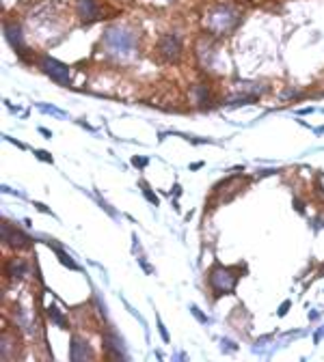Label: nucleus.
<instances>
[{"label": "nucleus", "instance_id": "obj_1", "mask_svg": "<svg viewBox=\"0 0 324 362\" xmlns=\"http://www.w3.org/2000/svg\"><path fill=\"white\" fill-rule=\"evenodd\" d=\"M100 52L117 65L134 63L141 54V33L128 22H113L100 35Z\"/></svg>", "mask_w": 324, "mask_h": 362}, {"label": "nucleus", "instance_id": "obj_2", "mask_svg": "<svg viewBox=\"0 0 324 362\" xmlns=\"http://www.w3.org/2000/svg\"><path fill=\"white\" fill-rule=\"evenodd\" d=\"M245 22V11L238 7L236 3H229V0H221V3H214L203 17V29L208 35L216 37V39H225L229 35H233L240 24Z\"/></svg>", "mask_w": 324, "mask_h": 362}, {"label": "nucleus", "instance_id": "obj_3", "mask_svg": "<svg viewBox=\"0 0 324 362\" xmlns=\"http://www.w3.org/2000/svg\"><path fill=\"white\" fill-rule=\"evenodd\" d=\"M238 276L236 272L227 265H221V263H214L210 269H208V287L212 291L214 298H223V296H231L236 291V285H238Z\"/></svg>", "mask_w": 324, "mask_h": 362}, {"label": "nucleus", "instance_id": "obj_4", "mask_svg": "<svg viewBox=\"0 0 324 362\" xmlns=\"http://www.w3.org/2000/svg\"><path fill=\"white\" fill-rule=\"evenodd\" d=\"M156 56L167 65H180L184 58V37L182 33H164L156 41Z\"/></svg>", "mask_w": 324, "mask_h": 362}, {"label": "nucleus", "instance_id": "obj_5", "mask_svg": "<svg viewBox=\"0 0 324 362\" xmlns=\"http://www.w3.org/2000/svg\"><path fill=\"white\" fill-rule=\"evenodd\" d=\"M35 65H37V70L41 74H46L59 86H70L72 84V70L65 63H61L59 58L43 52V54L35 56Z\"/></svg>", "mask_w": 324, "mask_h": 362}, {"label": "nucleus", "instance_id": "obj_6", "mask_svg": "<svg viewBox=\"0 0 324 362\" xmlns=\"http://www.w3.org/2000/svg\"><path fill=\"white\" fill-rule=\"evenodd\" d=\"M3 33H5L7 43L13 48V52H15L22 61H24V63H29V56H31L33 52H31V48H29L24 29H22L20 22L13 19V17H7L5 24H3Z\"/></svg>", "mask_w": 324, "mask_h": 362}, {"label": "nucleus", "instance_id": "obj_7", "mask_svg": "<svg viewBox=\"0 0 324 362\" xmlns=\"http://www.w3.org/2000/svg\"><path fill=\"white\" fill-rule=\"evenodd\" d=\"M74 17L82 26H91L104 17L102 0H74Z\"/></svg>", "mask_w": 324, "mask_h": 362}, {"label": "nucleus", "instance_id": "obj_8", "mask_svg": "<svg viewBox=\"0 0 324 362\" xmlns=\"http://www.w3.org/2000/svg\"><path fill=\"white\" fill-rule=\"evenodd\" d=\"M3 242L5 246L13 248V251H24V248H31V239L29 235H24L15 224L11 222H3Z\"/></svg>", "mask_w": 324, "mask_h": 362}, {"label": "nucleus", "instance_id": "obj_9", "mask_svg": "<svg viewBox=\"0 0 324 362\" xmlns=\"http://www.w3.org/2000/svg\"><path fill=\"white\" fill-rule=\"evenodd\" d=\"M212 93L214 90L210 86V82H194V84H190L188 97L194 108H206L212 104Z\"/></svg>", "mask_w": 324, "mask_h": 362}, {"label": "nucleus", "instance_id": "obj_10", "mask_svg": "<svg viewBox=\"0 0 324 362\" xmlns=\"http://www.w3.org/2000/svg\"><path fill=\"white\" fill-rule=\"evenodd\" d=\"M104 354L108 358H115V360H123L128 358L125 354V343L123 338L117 332H106L104 334Z\"/></svg>", "mask_w": 324, "mask_h": 362}, {"label": "nucleus", "instance_id": "obj_11", "mask_svg": "<svg viewBox=\"0 0 324 362\" xmlns=\"http://www.w3.org/2000/svg\"><path fill=\"white\" fill-rule=\"evenodd\" d=\"M5 274L9 281H22L29 276V261L24 257H11L5 263Z\"/></svg>", "mask_w": 324, "mask_h": 362}, {"label": "nucleus", "instance_id": "obj_12", "mask_svg": "<svg viewBox=\"0 0 324 362\" xmlns=\"http://www.w3.org/2000/svg\"><path fill=\"white\" fill-rule=\"evenodd\" d=\"M70 345H72V347H70V358H72V360L80 362V360L93 358V349H91V345H89V341H86V338H82V336H72V343H70Z\"/></svg>", "mask_w": 324, "mask_h": 362}, {"label": "nucleus", "instance_id": "obj_13", "mask_svg": "<svg viewBox=\"0 0 324 362\" xmlns=\"http://www.w3.org/2000/svg\"><path fill=\"white\" fill-rule=\"evenodd\" d=\"M48 315H50V320H52V322H54L56 326H61V328H65V326H68V320H65V317L61 315V310H59L56 306H50Z\"/></svg>", "mask_w": 324, "mask_h": 362}, {"label": "nucleus", "instance_id": "obj_14", "mask_svg": "<svg viewBox=\"0 0 324 362\" xmlns=\"http://www.w3.org/2000/svg\"><path fill=\"white\" fill-rule=\"evenodd\" d=\"M302 95H305V93H302V88H298V86H292V88H288V90H284V93H281V97L288 100V102H292L296 97H302Z\"/></svg>", "mask_w": 324, "mask_h": 362}, {"label": "nucleus", "instance_id": "obj_15", "mask_svg": "<svg viewBox=\"0 0 324 362\" xmlns=\"http://www.w3.org/2000/svg\"><path fill=\"white\" fill-rule=\"evenodd\" d=\"M141 188H143V194L147 196V200H151V203H154V205H160V198H158L154 192H151V188H149L147 184H141Z\"/></svg>", "mask_w": 324, "mask_h": 362}, {"label": "nucleus", "instance_id": "obj_16", "mask_svg": "<svg viewBox=\"0 0 324 362\" xmlns=\"http://www.w3.org/2000/svg\"><path fill=\"white\" fill-rule=\"evenodd\" d=\"M39 108L43 110V112H48V115H56V117H65V112L63 110H59V108H50V106H43V104H39Z\"/></svg>", "mask_w": 324, "mask_h": 362}, {"label": "nucleus", "instance_id": "obj_17", "mask_svg": "<svg viewBox=\"0 0 324 362\" xmlns=\"http://www.w3.org/2000/svg\"><path fill=\"white\" fill-rule=\"evenodd\" d=\"M56 253H59V257H61V263H65V265H68V267H72V269H76V267H78V265H76L74 261H70V257L65 255V253L61 251V248H56Z\"/></svg>", "mask_w": 324, "mask_h": 362}, {"label": "nucleus", "instance_id": "obj_18", "mask_svg": "<svg viewBox=\"0 0 324 362\" xmlns=\"http://www.w3.org/2000/svg\"><path fill=\"white\" fill-rule=\"evenodd\" d=\"M156 324H158V330H160V334H162V341L169 343V334H167V330H164V326H162V322H160V317H156Z\"/></svg>", "mask_w": 324, "mask_h": 362}, {"label": "nucleus", "instance_id": "obj_19", "mask_svg": "<svg viewBox=\"0 0 324 362\" xmlns=\"http://www.w3.org/2000/svg\"><path fill=\"white\" fill-rule=\"evenodd\" d=\"M290 306H292V302H290V300H286L284 304H281V308L277 310V315H279V317H284V315H288V308H290Z\"/></svg>", "mask_w": 324, "mask_h": 362}, {"label": "nucleus", "instance_id": "obj_20", "mask_svg": "<svg viewBox=\"0 0 324 362\" xmlns=\"http://www.w3.org/2000/svg\"><path fill=\"white\" fill-rule=\"evenodd\" d=\"M35 155L39 157V160H43V162H52V157H50L48 151H35Z\"/></svg>", "mask_w": 324, "mask_h": 362}, {"label": "nucleus", "instance_id": "obj_21", "mask_svg": "<svg viewBox=\"0 0 324 362\" xmlns=\"http://www.w3.org/2000/svg\"><path fill=\"white\" fill-rule=\"evenodd\" d=\"M294 207H296L300 214H305V207H302V200H294Z\"/></svg>", "mask_w": 324, "mask_h": 362}, {"label": "nucleus", "instance_id": "obj_22", "mask_svg": "<svg viewBox=\"0 0 324 362\" xmlns=\"http://www.w3.org/2000/svg\"><path fill=\"white\" fill-rule=\"evenodd\" d=\"M132 164H134V166H145V164H147V160H145V157H143V160H139V157H134Z\"/></svg>", "mask_w": 324, "mask_h": 362}, {"label": "nucleus", "instance_id": "obj_23", "mask_svg": "<svg viewBox=\"0 0 324 362\" xmlns=\"http://www.w3.org/2000/svg\"><path fill=\"white\" fill-rule=\"evenodd\" d=\"M160 3H167L169 5V3H176V0H160Z\"/></svg>", "mask_w": 324, "mask_h": 362}]
</instances>
